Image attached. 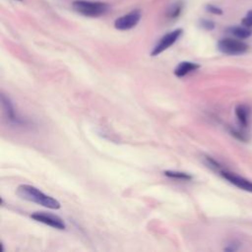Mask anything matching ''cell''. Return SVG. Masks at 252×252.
<instances>
[{
  "label": "cell",
  "mask_w": 252,
  "mask_h": 252,
  "mask_svg": "<svg viewBox=\"0 0 252 252\" xmlns=\"http://www.w3.org/2000/svg\"><path fill=\"white\" fill-rule=\"evenodd\" d=\"M164 175L175 178V179H181V180H190L192 179V176L186 172H181V171H175V170H166L163 172Z\"/></svg>",
  "instance_id": "cell-12"
},
{
  "label": "cell",
  "mask_w": 252,
  "mask_h": 252,
  "mask_svg": "<svg viewBox=\"0 0 252 252\" xmlns=\"http://www.w3.org/2000/svg\"><path fill=\"white\" fill-rule=\"evenodd\" d=\"M242 25L247 28H252V10L248 11L245 15V17L241 21Z\"/></svg>",
  "instance_id": "cell-16"
},
{
  "label": "cell",
  "mask_w": 252,
  "mask_h": 252,
  "mask_svg": "<svg viewBox=\"0 0 252 252\" xmlns=\"http://www.w3.org/2000/svg\"><path fill=\"white\" fill-rule=\"evenodd\" d=\"M141 19V12L139 10L131 11L130 13L119 17L114 22L115 29L119 31H128L135 28Z\"/></svg>",
  "instance_id": "cell-5"
},
{
  "label": "cell",
  "mask_w": 252,
  "mask_h": 252,
  "mask_svg": "<svg viewBox=\"0 0 252 252\" xmlns=\"http://www.w3.org/2000/svg\"><path fill=\"white\" fill-rule=\"evenodd\" d=\"M231 135H233L235 138H237L238 140H240V141H246V136H245V134L243 133V132H241V131H238V130H235V129H232L231 130Z\"/></svg>",
  "instance_id": "cell-17"
},
{
  "label": "cell",
  "mask_w": 252,
  "mask_h": 252,
  "mask_svg": "<svg viewBox=\"0 0 252 252\" xmlns=\"http://www.w3.org/2000/svg\"><path fill=\"white\" fill-rule=\"evenodd\" d=\"M17 194L24 200L36 203L51 210H57L60 208V203L56 199L44 194L36 187L29 184L20 185L17 188Z\"/></svg>",
  "instance_id": "cell-1"
},
{
  "label": "cell",
  "mask_w": 252,
  "mask_h": 252,
  "mask_svg": "<svg viewBox=\"0 0 252 252\" xmlns=\"http://www.w3.org/2000/svg\"><path fill=\"white\" fill-rule=\"evenodd\" d=\"M200 26H201V28H203L207 31H212V30L215 29V23L212 22L211 20H205V19L201 20L200 21Z\"/></svg>",
  "instance_id": "cell-15"
},
{
  "label": "cell",
  "mask_w": 252,
  "mask_h": 252,
  "mask_svg": "<svg viewBox=\"0 0 252 252\" xmlns=\"http://www.w3.org/2000/svg\"><path fill=\"white\" fill-rule=\"evenodd\" d=\"M205 8L209 13H212L214 15H222V10L214 4H207Z\"/></svg>",
  "instance_id": "cell-14"
},
{
  "label": "cell",
  "mask_w": 252,
  "mask_h": 252,
  "mask_svg": "<svg viewBox=\"0 0 252 252\" xmlns=\"http://www.w3.org/2000/svg\"><path fill=\"white\" fill-rule=\"evenodd\" d=\"M248 44L239 38L225 37L218 42V49L227 55H240L248 50Z\"/></svg>",
  "instance_id": "cell-3"
},
{
  "label": "cell",
  "mask_w": 252,
  "mask_h": 252,
  "mask_svg": "<svg viewBox=\"0 0 252 252\" xmlns=\"http://www.w3.org/2000/svg\"><path fill=\"white\" fill-rule=\"evenodd\" d=\"M235 115L237 117V120L239 124L242 127H246L249 122V117H250V108L249 106L245 104H238L235 107Z\"/></svg>",
  "instance_id": "cell-10"
},
{
  "label": "cell",
  "mask_w": 252,
  "mask_h": 252,
  "mask_svg": "<svg viewBox=\"0 0 252 252\" xmlns=\"http://www.w3.org/2000/svg\"><path fill=\"white\" fill-rule=\"evenodd\" d=\"M31 218L38 222L47 224V225L57 228V229H65L66 228V224H65L64 220L60 217L55 216V215L47 214L44 212H36V213H33L32 215H31Z\"/></svg>",
  "instance_id": "cell-6"
},
{
  "label": "cell",
  "mask_w": 252,
  "mask_h": 252,
  "mask_svg": "<svg viewBox=\"0 0 252 252\" xmlns=\"http://www.w3.org/2000/svg\"><path fill=\"white\" fill-rule=\"evenodd\" d=\"M227 32L239 39H245L252 35L251 28H247L243 25H242V27H240V26L230 27L227 29Z\"/></svg>",
  "instance_id": "cell-11"
},
{
  "label": "cell",
  "mask_w": 252,
  "mask_h": 252,
  "mask_svg": "<svg viewBox=\"0 0 252 252\" xmlns=\"http://www.w3.org/2000/svg\"><path fill=\"white\" fill-rule=\"evenodd\" d=\"M73 8L83 16L96 18L104 15L108 11L109 5L99 1L76 0L73 2Z\"/></svg>",
  "instance_id": "cell-2"
},
{
  "label": "cell",
  "mask_w": 252,
  "mask_h": 252,
  "mask_svg": "<svg viewBox=\"0 0 252 252\" xmlns=\"http://www.w3.org/2000/svg\"><path fill=\"white\" fill-rule=\"evenodd\" d=\"M181 11H182V3H180V2L174 3L171 5L170 9L168 10V17L176 18L180 15Z\"/></svg>",
  "instance_id": "cell-13"
},
{
  "label": "cell",
  "mask_w": 252,
  "mask_h": 252,
  "mask_svg": "<svg viewBox=\"0 0 252 252\" xmlns=\"http://www.w3.org/2000/svg\"><path fill=\"white\" fill-rule=\"evenodd\" d=\"M220 174L224 179H226L229 183L233 184L237 188L252 193V181L226 170H220Z\"/></svg>",
  "instance_id": "cell-7"
},
{
  "label": "cell",
  "mask_w": 252,
  "mask_h": 252,
  "mask_svg": "<svg viewBox=\"0 0 252 252\" xmlns=\"http://www.w3.org/2000/svg\"><path fill=\"white\" fill-rule=\"evenodd\" d=\"M200 67L199 64L194 63V62H189V61H183L180 62L177 67L174 70V74L176 77L178 78H182L184 76H186L187 74L197 70Z\"/></svg>",
  "instance_id": "cell-9"
},
{
  "label": "cell",
  "mask_w": 252,
  "mask_h": 252,
  "mask_svg": "<svg viewBox=\"0 0 252 252\" xmlns=\"http://www.w3.org/2000/svg\"><path fill=\"white\" fill-rule=\"evenodd\" d=\"M1 101H2V106L4 108V112L7 116V118L9 119V121H11L12 123L19 125V124H25V121L17 114L13 103L11 102V100L9 99V97L5 96V94H1Z\"/></svg>",
  "instance_id": "cell-8"
},
{
  "label": "cell",
  "mask_w": 252,
  "mask_h": 252,
  "mask_svg": "<svg viewBox=\"0 0 252 252\" xmlns=\"http://www.w3.org/2000/svg\"><path fill=\"white\" fill-rule=\"evenodd\" d=\"M182 32L183 31L181 29H176V30H174V31L164 34L158 40V42L156 44V46L154 47V49H153L151 54L153 56H157V55L160 54L161 52H163L164 50H166L167 48H169L180 37V35L182 34Z\"/></svg>",
  "instance_id": "cell-4"
}]
</instances>
